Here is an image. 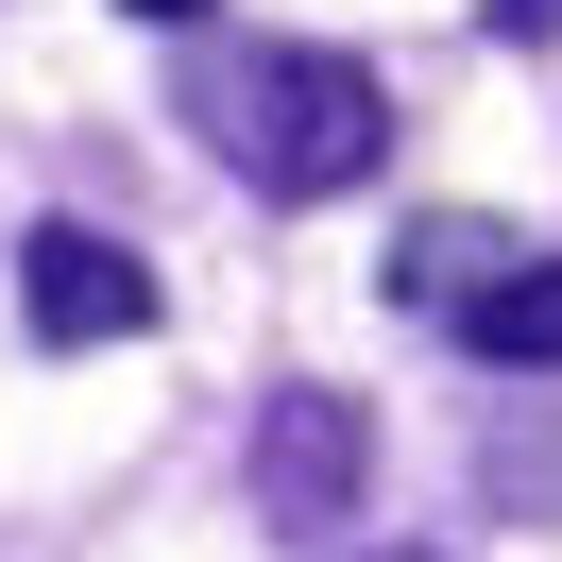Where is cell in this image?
<instances>
[{"label": "cell", "instance_id": "cell-1", "mask_svg": "<svg viewBox=\"0 0 562 562\" xmlns=\"http://www.w3.org/2000/svg\"><path fill=\"white\" fill-rule=\"evenodd\" d=\"M171 103L205 120L273 205H341L358 171H392V86L358 69V52H324V35H256V52L239 35H188Z\"/></svg>", "mask_w": 562, "mask_h": 562}, {"label": "cell", "instance_id": "cell-2", "mask_svg": "<svg viewBox=\"0 0 562 562\" xmlns=\"http://www.w3.org/2000/svg\"><path fill=\"white\" fill-rule=\"evenodd\" d=\"M18 324H35L52 358H103V341H154V256H120L103 222H35L18 239Z\"/></svg>", "mask_w": 562, "mask_h": 562}, {"label": "cell", "instance_id": "cell-3", "mask_svg": "<svg viewBox=\"0 0 562 562\" xmlns=\"http://www.w3.org/2000/svg\"><path fill=\"white\" fill-rule=\"evenodd\" d=\"M358 477H375V409H358V392H273V409H256V512H273V528H307V546H324V528H341L358 512Z\"/></svg>", "mask_w": 562, "mask_h": 562}, {"label": "cell", "instance_id": "cell-4", "mask_svg": "<svg viewBox=\"0 0 562 562\" xmlns=\"http://www.w3.org/2000/svg\"><path fill=\"white\" fill-rule=\"evenodd\" d=\"M443 341L460 358H494V375H562V256H494V273L477 290H460V307H443Z\"/></svg>", "mask_w": 562, "mask_h": 562}, {"label": "cell", "instance_id": "cell-5", "mask_svg": "<svg viewBox=\"0 0 562 562\" xmlns=\"http://www.w3.org/2000/svg\"><path fill=\"white\" fill-rule=\"evenodd\" d=\"M494 256H512V239H494V222H460V205H426V222H392V307H426V324H443L460 290L494 273Z\"/></svg>", "mask_w": 562, "mask_h": 562}, {"label": "cell", "instance_id": "cell-6", "mask_svg": "<svg viewBox=\"0 0 562 562\" xmlns=\"http://www.w3.org/2000/svg\"><path fill=\"white\" fill-rule=\"evenodd\" d=\"M477 35H512V52H528V35H562V0H494Z\"/></svg>", "mask_w": 562, "mask_h": 562}, {"label": "cell", "instance_id": "cell-7", "mask_svg": "<svg viewBox=\"0 0 562 562\" xmlns=\"http://www.w3.org/2000/svg\"><path fill=\"white\" fill-rule=\"evenodd\" d=\"M120 18H154V35H205V18H222V0H120Z\"/></svg>", "mask_w": 562, "mask_h": 562}, {"label": "cell", "instance_id": "cell-8", "mask_svg": "<svg viewBox=\"0 0 562 562\" xmlns=\"http://www.w3.org/2000/svg\"><path fill=\"white\" fill-rule=\"evenodd\" d=\"M392 562H426V546H392Z\"/></svg>", "mask_w": 562, "mask_h": 562}]
</instances>
